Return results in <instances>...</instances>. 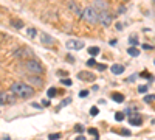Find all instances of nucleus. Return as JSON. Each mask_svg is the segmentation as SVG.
I'll list each match as a JSON object with an SVG mask.
<instances>
[{"mask_svg": "<svg viewBox=\"0 0 155 140\" xmlns=\"http://www.w3.org/2000/svg\"><path fill=\"white\" fill-rule=\"evenodd\" d=\"M26 81L31 83V84H36V86H42L43 81L41 78H36V76H26Z\"/></svg>", "mask_w": 155, "mask_h": 140, "instance_id": "nucleus-13", "label": "nucleus"}, {"mask_svg": "<svg viewBox=\"0 0 155 140\" xmlns=\"http://www.w3.org/2000/svg\"><path fill=\"white\" fill-rule=\"evenodd\" d=\"M68 8L75 13V16H78V17H82V11H84V9H81V6L75 2V0H70V2H68Z\"/></svg>", "mask_w": 155, "mask_h": 140, "instance_id": "nucleus-6", "label": "nucleus"}, {"mask_svg": "<svg viewBox=\"0 0 155 140\" xmlns=\"http://www.w3.org/2000/svg\"><path fill=\"white\" fill-rule=\"evenodd\" d=\"M143 48H144V50H152V45H149V44H143Z\"/></svg>", "mask_w": 155, "mask_h": 140, "instance_id": "nucleus-37", "label": "nucleus"}, {"mask_svg": "<svg viewBox=\"0 0 155 140\" xmlns=\"http://www.w3.org/2000/svg\"><path fill=\"white\" fill-rule=\"evenodd\" d=\"M140 76H144L146 79H149V81H152V79H154V76H152V75L149 73V72H143V73H140Z\"/></svg>", "mask_w": 155, "mask_h": 140, "instance_id": "nucleus-25", "label": "nucleus"}, {"mask_svg": "<svg viewBox=\"0 0 155 140\" xmlns=\"http://www.w3.org/2000/svg\"><path fill=\"white\" fill-rule=\"evenodd\" d=\"M67 61H68L70 64H75V58H73V56H70V55H67Z\"/></svg>", "mask_w": 155, "mask_h": 140, "instance_id": "nucleus-36", "label": "nucleus"}, {"mask_svg": "<svg viewBox=\"0 0 155 140\" xmlns=\"http://www.w3.org/2000/svg\"><path fill=\"white\" fill-rule=\"evenodd\" d=\"M82 19H84L88 25L96 24V22H98V19H99V13H98V9H96V8H93L92 5H90V6H87L84 11H82Z\"/></svg>", "mask_w": 155, "mask_h": 140, "instance_id": "nucleus-2", "label": "nucleus"}, {"mask_svg": "<svg viewBox=\"0 0 155 140\" xmlns=\"http://www.w3.org/2000/svg\"><path fill=\"white\" fill-rule=\"evenodd\" d=\"M87 95H88V90H81V92H79V96H82V98L87 96Z\"/></svg>", "mask_w": 155, "mask_h": 140, "instance_id": "nucleus-35", "label": "nucleus"}, {"mask_svg": "<svg viewBox=\"0 0 155 140\" xmlns=\"http://www.w3.org/2000/svg\"><path fill=\"white\" fill-rule=\"evenodd\" d=\"M25 69L28 70L30 73H33V75H42L43 73V66L41 64V61H37V59H26L25 61Z\"/></svg>", "mask_w": 155, "mask_h": 140, "instance_id": "nucleus-3", "label": "nucleus"}, {"mask_svg": "<svg viewBox=\"0 0 155 140\" xmlns=\"http://www.w3.org/2000/svg\"><path fill=\"white\" fill-rule=\"evenodd\" d=\"M138 78V75H134V76H130V78H127V83H130V81H135V79Z\"/></svg>", "mask_w": 155, "mask_h": 140, "instance_id": "nucleus-38", "label": "nucleus"}, {"mask_svg": "<svg viewBox=\"0 0 155 140\" xmlns=\"http://www.w3.org/2000/svg\"><path fill=\"white\" fill-rule=\"evenodd\" d=\"M11 25L14 26V28H23V22H22V20H16V19H13L11 20Z\"/></svg>", "mask_w": 155, "mask_h": 140, "instance_id": "nucleus-16", "label": "nucleus"}, {"mask_svg": "<svg viewBox=\"0 0 155 140\" xmlns=\"http://www.w3.org/2000/svg\"><path fill=\"white\" fill-rule=\"evenodd\" d=\"M14 56H19V58H23V56H31V51H30L26 47H23V48H19V50H16V51H14Z\"/></svg>", "mask_w": 155, "mask_h": 140, "instance_id": "nucleus-10", "label": "nucleus"}, {"mask_svg": "<svg viewBox=\"0 0 155 140\" xmlns=\"http://www.w3.org/2000/svg\"><path fill=\"white\" fill-rule=\"evenodd\" d=\"M99 114V109H98V107L96 106H93V107H90V115L92 117H96Z\"/></svg>", "mask_w": 155, "mask_h": 140, "instance_id": "nucleus-21", "label": "nucleus"}, {"mask_svg": "<svg viewBox=\"0 0 155 140\" xmlns=\"http://www.w3.org/2000/svg\"><path fill=\"white\" fill-rule=\"evenodd\" d=\"M60 83H62L64 86H71V79L70 78H64V79H60Z\"/></svg>", "mask_w": 155, "mask_h": 140, "instance_id": "nucleus-29", "label": "nucleus"}, {"mask_svg": "<svg viewBox=\"0 0 155 140\" xmlns=\"http://www.w3.org/2000/svg\"><path fill=\"white\" fill-rule=\"evenodd\" d=\"M115 120L116 121H123L124 120V112H116V114H115Z\"/></svg>", "mask_w": 155, "mask_h": 140, "instance_id": "nucleus-20", "label": "nucleus"}, {"mask_svg": "<svg viewBox=\"0 0 155 140\" xmlns=\"http://www.w3.org/2000/svg\"><path fill=\"white\" fill-rule=\"evenodd\" d=\"M11 92L16 96H19V98H31L34 95V89L25 83H14L11 86Z\"/></svg>", "mask_w": 155, "mask_h": 140, "instance_id": "nucleus-1", "label": "nucleus"}, {"mask_svg": "<svg viewBox=\"0 0 155 140\" xmlns=\"http://www.w3.org/2000/svg\"><path fill=\"white\" fill-rule=\"evenodd\" d=\"M42 106H50V101L45 100V101H42Z\"/></svg>", "mask_w": 155, "mask_h": 140, "instance_id": "nucleus-40", "label": "nucleus"}, {"mask_svg": "<svg viewBox=\"0 0 155 140\" xmlns=\"http://www.w3.org/2000/svg\"><path fill=\"white\" fill-rule=\"evenodd\" d=\"M76 140H85V137L84 136H79V137H76Z\"/></svg>", "mask_w": 155, "mask_h": 140, "instance_id": "nucleus-42", "label": "nucleus"}, {"mask_svg": "<svg viewBox=\"0 0 155 140\" xmlns=\"http://www.w3.org/2000/svg\"><path fill=\"white\" fill-rule=\"evenodd\" d=\"M116 30H123V25H121V24H116Z\"/></svg>", "mask_w": 155, "mask_h": 140, "instance_id": "nucleus-41", "label": "nucleus"}, {"mask_svg": "<svg viewBox=\"0 0 155 140\" xmlns=\"http://www.w3.org/2000/svg\"><path fill=\"white\" fill-rule=\"evenodd\" d=\"M118 13H119V14L126 13V8H124V6H119V8H118Z\"/></svg>", "mask_w": 155, "mask_h": 140, "instance_id": "nucleus-39", "label": "nucleus"}, {"mask_svg": "<svg viewBox=\"0 0 155 140\" xmlns=\"http://www.w3.org/2000/svg\"><path fill=\"white\" fill-rule=\"evenodd\" d=\"M147 89H149V86H144V84H143V86H138V92H140V94H146Z\"/></svg>", "mask_w": 155, "mask_h": 140, "instance_id": "nucleus-24", "label": "nucleus"}, {"mask_svg": "<svg viewBox=\"0 0 155 140\" xmlns=\"http://www.w3.org/2000/svg\"><path fill=\"white\" fill-rule=\"evenodd\" d=\"M110 72L113 75H121L124 72V66H121V64H113V66L110 67Z\"/></svg>", "mask_w": 155, "mask_h": 140, "instance_id": "nucleus-12", "label": "nucleus"}, {"mask_svg": "<svg viewBox=\"0 0 155 140\" xmlns=\"http://www.w3.org/2000/svg\"><path fill=\"white\" fill-rule=\"evenodd\" d=\"M41 41H42V44H45V45H53L54 44V39L50 34H47V33H43L41 36Z\"/></svg>", "mask_w": 155, "mask_h": 140, "instance_id": "nucleus-11", "label": "nucleus"}, {"mask_svg": "<svg viewBox=\"0 0 155 140\" xmlns=\"http://www.w3.org/2000/svg\"><path fill=\"white\" fill-rule=\"evenodd\" d=\"M96 69L99 70V72H104L107 67H106V64H96Z\"/></svg>", "mask_w": 155, "mask_h": 140, "instance_id": "nucleus-30", "label": "nucleus"}, {"mask_svg": "<svg viewBox=\"0 0 155 140\" xmlns=\"http://www.w3.org/2000/svg\"><path fill=\"white\" fill-rule=\"evenodd\" d=\"M119 134H121V136H124V137H129V136H132V134H130V131H129V129H126V128L119 129Z\"/></svg>", "mask_w": 155, "mask_h": 140, "instance_id": "nucleus-22", "label": "nucleus"}, {"mask_svg": "<svg viewBox=\"0 0 155 140\" xmlns=\"http://www.w3.org/2000/svg\"><path fill=\"white\" fill-rule=\"evenodd\" d=\"M28 36L34 37V36H36V28H30V30H28Z\"/></svg>", "mask_w": 155, "mask_h": 140, "instance_id": "nucleus-33", "label": "nucleus"}, {"mask_svg": "<svg viewBox=\"0 0 155 140\" xmlns=\"http://www.w3.org/2000/svg\"><path fill=\"white\" fill-rule=\"evenodd\" d=\"M129 123L132 126H140L141 123H143V118L140 114H134V115H130L129 117Z\"/></svg>", "mask_w": 155, "mask_h": 140, "instance_id": "nucleus-8", "label": "nucleus"}, {"mask_svg": "<svg viewBox=\"0 0 155 140\" xmlns=\"http://www.w3.org/2000/svg\"><path fill=\"white\" fill-rule=\"evenodd\" d=\"M87 66H88V67H96V59H95V58H90V59L87 61Z\"/></svg>", "mask_w": 155, "mask_h": 140, "instance_id": "nucleus-27", "label": "nucleus"}, {"mask_svg": "<svg viewBox=\"0 0 155 140\" xmlns=\"http://www.w3.org/2000/svg\"><path fill=\"white\" fill-rule=\"evenodd\" d=\"M98 22L101 24L102 26H109L110 24H112V14H110L107 9L106 11H99V19Z\"/></svg>", "mask_w": 155, "mask_h": 140, "instance_id": "nucleus-4", "label": "nucleus"}, {"mask_svg": "<svg viewBox=\"0 0 155 140\" xmlns=\"http://www.w3.org/2000/svg\"><path fill=\"white\" fill-rule=\"evenodd\" d=\"M88 134H90V136H95L96 139L99 137V136H98V129H96V128H88Z\"/></svg>", "mask_w": 155, "mask_h": 140, "instance_id": "nucleus-23", "label": "nucleus"}, {"mask_svg": "<svg viewBox=\"0 0 155 140\" xmlns=\"http://www.w3.org/2000/svg\"><path fill=\"white\" fill-rule=\"evenodd\" d=\"M93 8H96L98 13H99V11H106V9L109 8V3L106 2V0H95V3H93Z\"/></svg>", "mask_w": 155, "mask_h": 140, "instance_id": "nucleus-7", "label": "nucleus"}, {"mask_svg": "<svg viewBox=\"0 0 155 140\" xmlns=\"http://www.w3.org/2000/svg\"><path fill=\"white\" fill-rule=\"evenodd\" d=\"M65 47H67L68 50H81V48H84V42L76 41V39H70V41L65 42Z\"/></svg>", "mask_w": 155, "mask_h": 140, "instance_id": "nucleus-5", "label": "nucleus"}, {"mask_svg": "<svg viewBox=\"0 0 155 140\" xmlns=\"http://www.w3.org/2000/svg\"><path fill=\"white\" fill-rule=\"evenodd\" d=\"M87 50H88V53H90V55H92L93 58H95L96 55H99V51H101L98 47H90V48H87Z\"/></svg>", "mask_w": 155, "mask_h": 140, "instance_id": "nucleus-17", "label": "nucleus"}, {"mask_svg": "<svg viewBox=\"0 0 155 140\" xmlns=\"http://www.w3.org/2000/svg\"><path fill=\"white\" fill-rule=\"evenodd\" d=\"M143 100H144V103H152V101L155 100V95H146Z\"/></svg>", "mask_w": 155, "mask_h": 140, "instance_id": "nucleus-26", "label": "nucleus"}, {"mask_svg": "<svg viewBox=\"0 0 155 140\" xmlns=\"http://www.w3.org/2000/svg\"><path fill=\"white\" fill-rule=\"evenodd\" d=\"M154 62H155V61H154Z\"/></svg>", "mask_w": 155, "mask_h": 140, "instance_id": "nucleus-43", "label": "nucleus"}, {"mask_svg": "<svg viewBox=\"0 0 155 140\" xmlns=\"http://www.w3.org/2000/svg\"><path fill=\"white\" fill-rule=\"evenodd\" d=\"M129 44H130L132 47H135V45L138 44V37H137V34H132V36L129 37Z\"/></svg>", "mask_w": 155, "mask_h": 140, "instance_id": "nucleus-18", "label": "nucleus"}, {"mask_svg": "<svg viewBox=\"0 0 155 140\" xmlns=\"http://www.w3.org/2000/svg\"><path fill=\"white\" fill-rule=\"evenodd\" d=\"M48 139H50V140H59V139H60V134H59V132H56V134H50Z\"/></svg>", "mask_w": 155, "mask_h": 140, "instance_id": "nucleus-28", "label": "nucleus"}, {"mask_svg": "<svg viewBox=\"0 0 155 140\" xmlns=\"http://www.w3.org/2000/svg\"><path fill=\"white\" fill-rule=\"evenodd\" d=\"M127 55L137 58V56H140V50H138V48H135V47H130V48H127Z\"/></svg>", "mask_w": 155, "mask_h": 140, "instance_id": "nucleus-15", "label": "nucleus"}, {"mask_svg": "<svg viewBox=\"0 0 155 140\" xmlns=\"http://www.w3.org/2000/svg\"><path fill=\"white\" fill-rule=\"evenodd\" d=\"M112 100L116 101V103H123V101H124V95L115 92V94H112Z\"/></svg>", "mask_w": 155, "mask_h": 140, "instance_id": "nucleus-14", "label": "nucleus"}, {"mask_svg": "<svg viewBox=\"0 0 155 140\" xmlns=\"http://www.w3.org/2000/svg\"><path fill=\"white\" fill-rule=\"evenodd\" d=\"M70 101H71L70 98H67V100H64V101H62V103H60V104H59V107H58V109H60V107H64L65 104H68V103H70Z\"/></svg>", "mask_w": 155, "mask_h": 140, "instance_id": "nucleus-32", "label": "nucleus"}, {"mask_svg": "<svg viewBox=\"0 0 155 140\" xmlns=\"http://www.w3.org/2000/svg\"><path fill=\"white\" fill-rule=\"evenodd\" d=\"M75 131L76 132H82V131H84V126H82V125H76L75 126Z\"/></svg>", "mask_w": 155, "mask_h": 140, "instance_id": "nucleus-31", "label": "nucleus"}, {"mask_svg": "<svg viewBox=\"0 0 155 140\" xmlns=\"http://www.w3.org/2000/svg\"><path fill=\"white\" fill-rule=\"evenodd\" d=\"M78 78L82 79V81H93L95 79V75L90 72H79L78 73Z\"/></svg>", "mask_w": 155, "mask_h": 140, "instance_id": "nucleus-9", "label": "nucleus"}, {"mask_svg": "<svg viewBox=\"0 0 155 140\" xmlns=\"http://www.w3.org/2000/svg\"><path fill=\"white\" fill-rule=\"evenodd\" d=\"M58 92H56V89H54V87H50L48 90H47V95H48V98H53V96L54 95H56Z\"/></svg>", "mask_w": 155, "mask_h": 140, "instance_id": "nucleus-19", "label": "nucleus"}, {"mask_svg": "<svg viewBox=\"0 0 155 140\" xmlns=\"http://www.w3.org/2000/svg\"><path fill=\"white\" fill-rule=\"evenodd\" d=\"M58 75H59L60 78H64V76H68V73H67V72H64V70H59V72H58Z\"/></svg>", "mask_w": 155, "mask_h": 140, "instance_id": "nucleus-34", "label": "nucleus"}]
</instances>
